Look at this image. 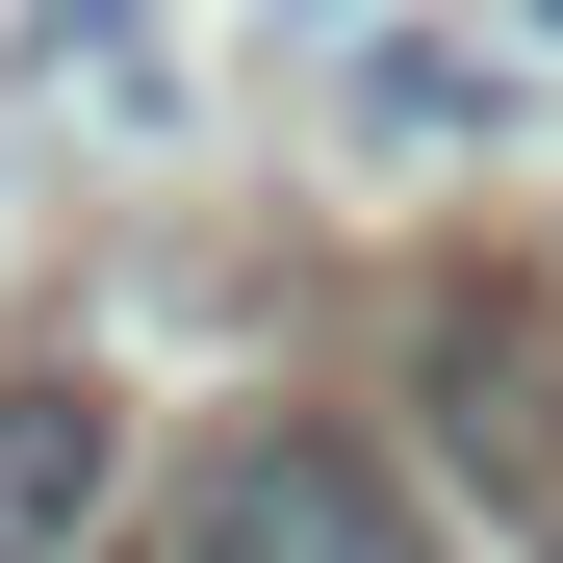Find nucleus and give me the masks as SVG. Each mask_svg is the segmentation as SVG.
<instances>
[{
    "instance_id": "nucleus-1",
    "label": "nucleus",
    "mask_w": 563,
    "mask_h": 563,
    "mask_svg": "<svg viewBox=\"0 0 563 563\" xmlns=\"http://www.w3.org/2000/svg\"><path fill=\"white\" fill-rule=\"evenodd\" d=\"M129 563H435V512H410V461L358 435V410H231V435L154 487Z\"/></svg>"
},
{
    "instance_id": "nucleus-2",
    "label": "nucleus",
    "mask_w": 563,
    "mask_h": 563,
    "mask_svg": "<svg viewBox=\"0 0 563 563\" xmlns=\"http://www.w3.org/2000/svg\"><path fill=\"white\" fill-rule=\"evenodd\" d=\"M103 538H129V410L77 358H26L0 385V563H103Z\"/></svg>"
},
{
    "instance_id": "nucleus-3",
    "label": "nucleus",
    "mask_w": 563,
    "mask_h": 563,
    "mask_svg": "<svg viewBox=\"0 0 563 563\" xmlns=\"http://www.w3.org/2000/svg\"><path fill=\"white\" fill-rule=\"evenodd\" d=\"M358 103H385L410 154H461V129H487V52H461V26H358Z\"/></svg>"
}]
</instances>
